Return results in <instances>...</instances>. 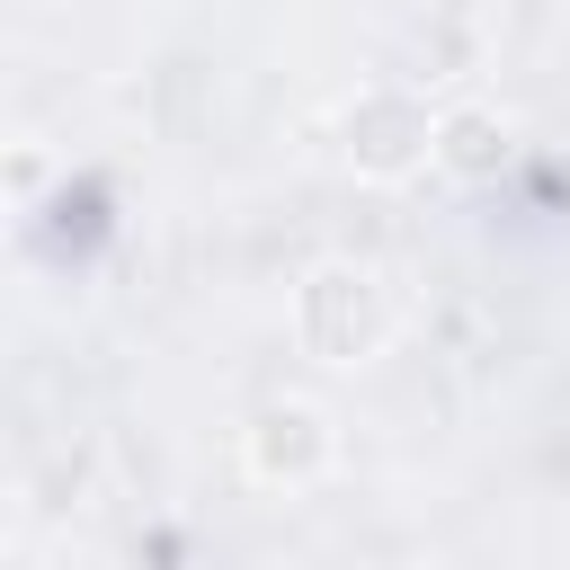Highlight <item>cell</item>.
I'll use <instances>...</instances> for the list:
<instances>
[{"mask_svg": "<svg viewBox=\"0 0 570 570\" xmlns=\"http://www.w3.org/2000/svg\"><path fill=\"white\" fill-rule=\"evenodd\" d=\"M294 338L321 356V365H365L383 338H392V294L374 267L356 258H321L294 294Z\"/></svg>", "mask_w": 570, "mask_h": 570, "instance_id": "obj_1", "label": "cell"}, {"mask_svg": "<svg viewBox=\"0 0 570 570\" xmlns=\"http://www.w3.org/2000/svg\"><path fill=\"white\" fill-rule=\"evenodd\" d=\"M338 151H347L356 178H410L419 160H436V116H428V98L374 80V89L347 98V116H338Z\"/></svg>", "mask_w": 570, "mask_h": 570, "instance_id": "obj_2", "label": "cell"}, {"mask_svg": "<svg viewBox=\"0 0 570 570\" xmlns=\"http://www.w3.org/2000/svg\"><path fill=\"white\" fill-rule=\"evenodd\" d=\"M330 454H338V436H330V410H312V401H258L249 428H240V463H249V481H267V490L321 481Z\"/></svg>", "mask_w": 570, "mask_h": 570, "instance_id": "obj_3", "label": "cell"}, {"mask_svg": "<svg viewBox=\"0 0 570 570\" xmlns=\"http://www.w3.org/2000/svg\"><path fill=\"white\" fill-rule=\"evenodd\" d=\"M436 160L454 169V178H499L508 169V116H490V107H445L436 116Z\"/></svg>", "mask_w": 570, "mask_h": 570, "instance_id": "obj_4", "label": "cell"}, {"mask_svg": "<svg viewBox=\"0 0 570 570\" xmlns=\"http://www.w3.org/2000/svg\"><path fill=\"white\" fill-rule=\"evenodd\" d=\"M9 187H18V196H36V187H45V151H36V142H18V151H9Z\"/></svg>", "mask_w": 570, "mask_h": 570, "instance_id": "obj_5", "label": "cell"}]
</instances>
